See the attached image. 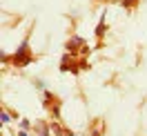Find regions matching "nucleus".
Listing matches in <instances>:
<instances>
[{"label": "nucleus", "instance_id": "obj_1", "mask_svg": "<svg viewBox=\"0 0 147 136\" xmlns=\"http://www.w3.org/2000/svg\"><path fill=\"white\" fill-rule=\"evenodd\" d=\"M29 60H31V54H27V40L20 45V49L16 51V56H13V63L16 65H27Z\"/></svg>", "mask_w": 147, "mask_h": 136}, {"label": "nucleus", "instance_id": "obj_2", "mask_svg": "<svg viewBox=\"0 0 147 136\" xmlns=\"http://www.w3.org/2000/svg\"><path fill=\"white\" fill-rule=\"evenodd\" d=\"M78 45H83V40H80V38H78V36L69 40V49H74V47H78Z\"/></svg>", "mask_w": 147, "mask_h": 136}]
</instances>
